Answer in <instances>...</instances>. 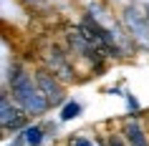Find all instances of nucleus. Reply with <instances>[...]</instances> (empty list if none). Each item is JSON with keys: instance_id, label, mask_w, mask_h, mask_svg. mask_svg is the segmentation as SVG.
<instances>
[{"instance_id": "nucleus-1", "label": "nucleus", "mask_w": 149, "mask_h": 146, "mask_svg": "<svg viewBox=\"0 0 149 146\" xmlns=\"http://www.w3.org/2000/svg\"><path fill=\"white\" fill-rule=\"evenodd\" d=\"M10 88H13V98H15L25 111L38 113V111L46 108L48 98H40V91L33 86V81L25 76L20 68H13V73H10Z\"/></svg>"}, {"instance_id": "nucleus-2", "label": "nucleus", "mask_w": 149, "mask_h": 146, "mask_svg": "<svg viewBox=\"0 0 149 146\" xmlns=\"http://www.w3.org/2000/svg\"><path fill=\"white\" fill-rule=\"evenodd\" d=\"M81 33H84V35H86V38L91 40V43H94L96 48H104V51H109V53H114V55H116V48H114V43H111L109 33L104 30V28H101L99 23H96V20H91V18H88L86 23L81 25Z\"/></svg>"}, {"instance_id": "nucleus-3", "label": "nucleus", "mask_w": 149, "mask_h": 146, "mask_svg": "<svg viewBox=\"0 0 149 146\" xmlns=\"http://www.w3.org/2000/svg\"><path fill=\"white\" fill-rule=\"evenodd\" d=\"M38 83H40V88H43V93H46L48 103H58V101L63 98V93H61V88H58V83H56L48 73H38Z\"/></svg>"}, {"instance_id": "nucleus-4", "label": "nucleus", "mask_w": 149, "mask_h": 146, "mask_svg": "<svg viewBox=\"0 0 149 146\" xmlns=\"http://www.w3.org/2000/svg\"><path fill=\"white\" fill-rule=\"evenodd\" d=\"M23 123V116H20V111L18 108H13L10 106V101H8V96H3V129H18Z\"/></svg>"}, {"instance_id": "nucleus-5", "label": "nucleus", "mask_w": 149, "mask_h": 146, "mask_svg": "<svg viewBox=\"0 0 149 146\" xmlns=\"http://www.w3.org/2000/svg\"><path fill=\"white\" fill-rule=\"evenodd\" d=\"M124 134H126V141H129V146H149V144H147V136H144V131H141L136 123H129Z\"/></svg>"}, {"instance_id": "nucleus-6", "label": "nucleus", "mask_w": 149, "mask_h": 146, "mask_svg": "<svg viewBox=\"0 0 149 146\" xmlns=\"http://www.w3.org/2000/svg\"><path fill=\"white\" fill-rule=\"evenodd\" d=\"M40 136H43V131H40L38 126H31V129H25V144L38 146V144H40Z\"/></svg>"}, {"instance_id": "nucleus-7", "label": "nucleus", "mask_w": 149, "mask_h": 146, "mask_svg": "<svg viewBox=\"0 0 149 146\" xmlns=\"http://www.w3.org/2000/svg\"><path fill=\"white\" fill-rule=\"evenodd\" d=\"M76 113H79V103H68L63 108V118H73Z\"/></svg>"}, {"instance_id": "nucleus-8", "label": "nucleus", "mask_w": 149, "mask_h": 146, "mask_svg": "<svg viewBox=\"0 0 149 146\" xmlns=\"http://www.w3.org/2000/svg\"><path fill=\"white\" fill-rule=\"evenodd\" d=\"M73 146H94V144H88L86 138H76V141H71Z\"/></svg>"}, {"instance_id": "nucleus-9", "label": "nucleus", "mask_w": 149, "mask_h": 146, "mask_svg": "<svg viewBox=\"0 0 149 146\" xmlns=\"http://www.w3.org/2000/svg\"><path fill=\"white\" fill-rule=\"evenodd\" d=\"M109 146H124V144H121L119 138H111V141H109Z\"/></svg>"}]
</instances>
